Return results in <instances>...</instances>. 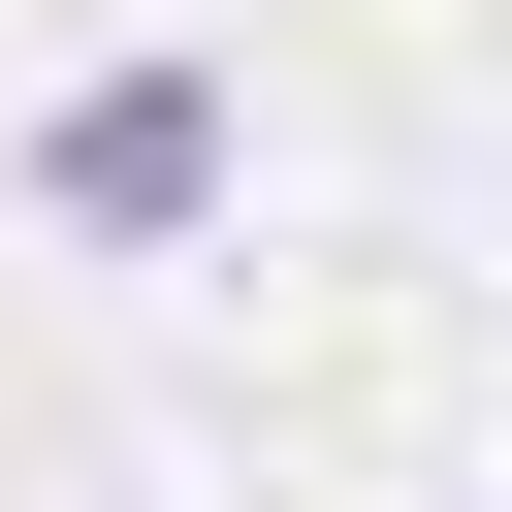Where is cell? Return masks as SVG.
I'll list each match as a JSON object with an SVG mask.
<instances>
[{"mask_svg": "<svg viewBox=\"0 0 512 512\" xmlns=\"http://www.w3.org/2000/svg\"><path fill=\"white\" fill-rule=\"evenodd\" d=\"M224 160H256V96H224L192 32L32 96V224H64V256H192V224H224Z\"/></svg>", "mask_w": 512, "mask_h": 512, "instance_id": "obj_1", "label": "cell"}]
</instances>
